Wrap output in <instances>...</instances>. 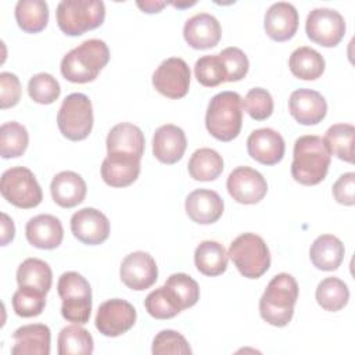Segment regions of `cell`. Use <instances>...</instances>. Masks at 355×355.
<instances>
[{
  "instance_id": "cell-1",
  "label": "cell",
  "mask_w": 355,
  "mask_h": 355,
  "mask_svg": "<svg viewBox=\"0 0 355 355\" xmlns=\"http://www.w3.org/2000/svg\"><path fill=\"white\" fill-rule=\"evenodd\" d=\"M330 161L331 153L323 137L301 136L294 143L291 176L304 186H315L326 178Z\"/></svg>"
},
{
  "instance_id": "cell-2",
  "label": "cell",
  "mask_w": 355,
  "mask_h": 355,
  "mask_svg": "<svg viewBox=\"0 0 355 355\" xmlns=\"http://www.w3.org/2000/svg\"><path fill=\"white\" fill-rule=\"evenodd\" d=\"M110 61V50L104 40L89 39L68 51L60 65L61 75L72 83L93 82Z\"/></svg>"
},
{
  "instance_id": "cell-3",
  "label": "cell",
  "mask_w": 355,
  "mask_h": 355,
  "mask_svg": "<svg viewBox=\"0 0 355 355\" xmlns=\"http://www.w3.org/2000/svg\"><path fill=\"white\" fill-rule=\"evenodd\" d=\"M297 298V280L288 273H279L268 283L259 300V315L266 323L284 327L293 319Z\"/></svg>"
},
{
  "instance_id": "cell-4",
  "label": "cell",
  "mask_w": 355,
  "mask_h": 355,
  "mask_svg": "<svg viewBox=\"0 0 355 355\" xmlns=\"http://www.w3.org/2000/svg\"><path fill=\"white\" fill-rule=\"evenodd\" d=\"M243 98L236 92L215 94L205 112V126L212 137L219 141H232L241 130Z\"/></svg>"
},
{
  "instance_id": "cell-5",
  "label": "cell",
  "mask_w": 355,
  "mask_h": 355,
  "mask_svg": "<svg viewBox=\"0 0 355 355\" xmlns=\"http://www.w3.org/2000/svg\"><path fill=\"white\" fill-rule=\"evenodd\" d=\"M55 18L65 35L80 36L104 22L105 6L100 0H62L57 6Z\"/></svg>"
},
{
  "instance_id": "cell-6",
  "label": "cell",
  "mask_w": 355,
  "mask_h": 355,
  "mask_svg": "<svg viewBox=\"0 0 355 355\" xmlns=\"http://www.w3.org/2000/svg\"><path fill=\"white\" fill-rule=\"evenodd\" d=\"M57 293L62 300L61 315L65 320L85 324L92 313V288L89 282L78 272H65L57 283Z\"/></svg>"
},
{
  "instance_id": "cell-7",
  "label": "cell",
  "mask_w": 355,
  "mask_h": 355,
  "mask_svg": "<svg viewBox=\"0 0 355 355\" xmlns=\"http://www.w3.org/2000/svg\"><path fill=\"white\" fill-rule=\"evenodd\" d=\"M229 258L237 270L248 279H258L270 266V252L265 240L255 233L237 236L229 247Z\"/></svg>"
},
{
  "instance_id": "cell-8",
  "label": "cell",
  "mask_w": 355,
  "mask_h": 355,
  "mask_svg": "<svg viewBox=\"0 0 355 355\" xmlns=\"http://www.w3.org/2000/svg\"><path fill=\"white\" fill-rule=\"evenodd\" d=\"M57 125L64 137L72 141L85 140L93 129V107L83 93L68 94L57 112Z\"/></svg>"
},
{
  "instance_id": "cell-9",
  "label": "cell",
  "mask_w": 355,
  "mask_h": 355,
  "mask_svg": "<svg viewBox=\"0 0 355 355\" xmlns=\"http://www.w3.org/2000/svg\"><path fill=\"white\" fill-rule=\"evenodd\" d=\"M0 193L4 200L22 209L35 208L43 200L40 184L33 172L25 166H12L3 172Z\"/></svg>"
},
{
  "instance_id": "cell-10",
  "label": "cell",
  "mask_w": 355,
  "mask_h": 355,
  "mask_svg": "<svg viewBox=\"0 0 355 355\" xmlns=\"http://www.w3.org/2000/svg\"><path fill=\"white\" fill-rule=\"evenodd\" d=\"M306 36L323 47L337 46L345 35L344 17L331 8H313L305 21Z\"/></svg>"
},
{
  "instance_id": "cell-11",
  "label": "cell",
  "mask_w": 355,
  "mask_h": 355,
  "mask_svg": "<svg viewBox=\"0 0 355 355\" xmlns=\"http://www.w3.org/2000/svg\"><path fill=\"white\" fill-rule=\"evenodd\" d=\"M153 86L162 96L178 100L187 94L190 86V68L179 57L164 60L153 73Z\"/></svg>"
},
{
  "instance_id": "cell-12",
  "label": "cell",
  "mask_w": 355,
  "mask_h": 355,
  "mask_svg": "<svg viewBox=\"0 0 355 355\" xmlns=\"http://www.w3.org/2000/svg\"><path fill=\"white\" fill-rule=\"evenodd\" d=\"M135 306L121 298H112L103 302L94 319L96 329L105 337H118L129 331L136 322Z\"/></svg>"
},
{
  "instance_id": "cell-13",
  "label": "cell",
  "mask_w": 355,
  "mask_h": 355,
  "mask_svg": "<svg viewBox=\"0 0 355 355\" xmlns=\"http://www.w3.org/2000/svg\"><path fill=\"white\" fill-rule=\"evenodd\" d=\"M230 197L240 204H257L268 193V183L261 172L250 166H237L226 180Z\"/></svg>"
},
{
  "instance_id": "cell-14",
  "label": "cell",
  "mask_w": 355,
  "mask_h": 355,
  "mask_svg": "<svg viewBox=\"0 0 355 355\" xmlns=\"http://www.w3.org/2000/svg\"><path fill=\"white\" fill-rule=\"evenodd\" d=\"M119 276L128 288L143 291L157 282L158 268L155 259L148 252L135 251L123 258Z\"/></svg>"
},
{
  "instance_id": "cell-15",
  "label": "cell",
  "mask_w": 355,
  "mask_h": 355,
  "mask_svg": "<svg viewBox=\"0 0 355 355\" xmlns=\"http://www.w3.org/2000/svg\"><path fill=\"white\" fill-rule=\"evenodd\" d=\"M71 232L83 244L97 245L110 236L108 218L96 208H82L71 218Z\"/></svg>"
},
{
  "instance_id": "cell-16",
  "label": "cell",
  "mask_w": 355,
  "mask_h": 355,
  "mask_svg": "<svg viewBox=\"0 0 355 355\" xmlns=\"http://www.w3.org/2000/svg\"><path fill=\"white\" fill-rule=\"evenodd\" d=\"M247 151L252 159L262 165H276L284 157L286 143L279 132L270 128H261L250 133Z\"/></svg>"
},
{
  "instance_id": "cell-17",
  "label": "cell",
  "mask_w": 355,
  "mask_h": 355,
  "mask_svg": "<svg viewBox=\"0 0 355 355\" xmlns=\"http://www.w3.org/2000/svg\"><path fill=\"white\" fill-rule=\"evenodd\" d=\"M288 111L301 125H318L327 114V103L316 90L297 89L290 94Z\"/></svg>"
},
{
  "instance_id": "cell-18",
  "label": "cell",
  "mask_w": 355,
  "mask_h": 355,
  "mask_svg": "<svg viewBox=\"0 0 355 355\" xmlns=\"http://www.w3.org/2000/svg\"><path fill=\"white\" fill-rule=\"evenodd\" d=\"M222 36L219 21L207 12L190 17L183 26V37L186 43L196 50H207L215 47Z\"/></svg>"
},
{
  "instance_id": "cell-19",
  "label": "cell",
  "mask_w": 355,
  "mask_h": 355,
  "mask_svg": "<svg viewBox=\"0 0 355 355\" xmlns=\"http://www.w3.org/2000/svg\"><path fill=\"white\" fill-rule=\"evenodd\" d=\"M263 28L275 42L290 40L298 29V11L287 1L273 3L265 12Z\"/></svg>"
},
{
  "instance_id": "cell-20",
  "label": "cell",
  "mask_w": 355,
  "mask_h": 355,
  "mask_svg": "<svg viewBox=\"0 0 355 355\" xmlns=\"http://www.w3.org/2000/svg\"><path fill=\"white\" fill-rule=\"evenodd\" d=\"M187 147V139L182 128L166 123L159 126L153 136V154L166 165L176 164L182 159Z\"/></svg>"
},
{
  "instance_id": "cell-21",
  "label": "cell",
  "mask_w": 355,
  "mask_h": 355,
  "mask_svg": "<svg viewBox=\"0 0 355 355\" xmlns=\"http://www.w3.org/2000/svg\"><path fill=\"white\" fill-rule=\"evenodd\" d=\"M25 236L29 244L36 248L54 250L64 239L62 223L54 215L40 214L26 222Z\"/></svg>"
},
{
  "instance_id": "cell-22",
  "label": "cell",
  "mask_w": 355,
  "mask_h": 355,
  "mask_svg": "<svg viewBox=\"0 0 355 355\" xmlns=\"http://www.w3.org/2000/svg\"><path fill=\"white\" fill-rule=\"evenodd\" d=\"M184 208L193 222L198 225H211L222 216L225 204L216 191L197 189L187 196Z\"/></svg>"
},
{
  "instance_id": "cell-23",
  "label": "cell",
  "mask_w": 355,
  "mask_h": 355,
  "mask_svg": "<svg viewBox=\"0 0 355 355\" xmlns=\"http://www.w3.org/2000/svg\"><path fill=\"white\" fill-rule=\"evenodd\" d=\"M107 154L132 155L141 159L146 140L141 129L133 123L122 122L111 128L107 136Z\"/></svg>"
},
{
  "instance_id": "cell-24",
  "label": "cell",
  "mask_w": 355,
  "mask_h": 355,
  "mask_svg": "<svg viewBox=\"0 0 355 355\" xmlns=\"http://www.w3.org/2000/svg\"><path fill=\"white\" fill-rule=\"evenodd\" d=\"M12 355H49L51 331L46 324L33 323L18 327L12 334Z\"/></svg>"
},
{
  "instance_id": "cell-25",
  "label": "cell",
  "mask_w": 355,
  "mask_h": 355,
  "mask_svg": "<svg viewBox=\"0 0 355 355\" xmlns=\"http://www.w3.org/2000/svg\"><path fill=\"white\" fill-rule=\"evenodd\" d=\"M140 175V158L107 154L101 164V178L111 187L130 186Z\"/></svg>"
},
{
  "instance_id": "cell-26",
  "label": "cell",
  "mask_w": 355,
  "mask_h": 355,
  "mask_svg": "<svg viewBox=\"0 0 355 355\" xmlns=\"http://www.w3.org/2000/svg\"><path fill=\"white\" fill-rule=\"evenodd\" d=\"M86 182L73 171L58 172L51 183L50 193L54 202L62 208H73L79 205L86 197Z\"/></svg>"
},
{
  "instance_id": "cell-27",
  "label": "cell",
  "mask_w": 355,
  "mask_h": 355,
  "mask_svg": "<svg viewBox=\"0 0 355 355\" xmlns=\"http://www.w3.org/2000/svg\"><path fill=\"white\" fill-rule=\"evenodd\" d=\"M344 244L333 234H322L316 237L309 250L312 265L319 270H336L344 259Z\"/></svg>"
},
{
  "instance_id": "cell-28",
  "label": "cell",
  "mask_w": 355,
  "mask_h": 355,
  "mask_svg": "<svg viewBox=\"0 0 355 355\" xmlns=\"http://www.w3.org/2000/svg\"><path fill=\"white\" fill-rule=\"evenodd\" d=\"M227 252L225 247L214 240L201 241L194 251V263L205 276H219L227 268Z\"/></svg>"
},
{
  "instance_id": "cell-29",
  "label": "cell",
  "mask_w": 355,
  "mask_h": 355,
  "mask_svg": "<svg viewBox=\"0 0 355 355\" xmlns=\"http://www.w3.org/2000/svg\"><path fill=\"white\" fill-rule=\"evenodd\" d=\"M288 67L291 73L302 80H315L324 72V58L312 47L302 46L295 49L290 58Z\"/></svg>"
},
{
  "instance_id": "cell-30",
  "label": "cell",
  "mask_w": 355,
  "mask_h": 355,
  "mask_svg": "<svg viewBox=\"0 0 355 355\" xmlns=\"http://www.w3.org/2000/svg\"><path fill=\"white\" fill-rule=\"evenodd\" d=\"M189 175L198 182H211L223 172L222 155L208 147L196 150L189 159Z\"/></svg>"
},
{
  "instance_id": "cell-31",
  "label": "cell",
  "mask_w": 355,
  "mask_h": 355,
  "mask_svg": "<svg viewBox=\"0 0 355 355\" xmlns=\"http://www.w3.org/2000/svg\"><path fill=\"white\" fill-rule=\"evenodd\" d=\"M15 19L26 33L42 32L49 22V6L43 0H19L15 4Z\"/></svg>"
},
{
  "instance_id": "cell-32",
  "label": "cell",
  "mask_w": 355,
  "mask_h": 355,
  "mask_svg": "<svg viewBox=\"0 0 355 355\" xmlns=\"http://www.w3.org/2000/svg\"><path fill=\"white\" fill-rule=\"evenodd\" d=\"M17 283L18 286L33 287L47 294L53 283L51 268L43 259L26 258L17 269Z\"/></svg>"
},
{
  "instance_id": "cell-33",
  "label": "cell",
  "mask_w": 355,
  "mask_h": 355,
  "mask_svg": "<svg viewBox=\"0 0 355 355\" xmlns=\"http://www.w3.org/2000/svg\"><path fill=\"white\" fill-rule=\"evenodd\" d=\"M94 349L92 334L80 324H69L61 329L57 338L58 355H90Z\"/></svg>"
},
{
  "instance_id": "cell-34",
  "label": "cell",
  "mask_w": 355,
  "mask_h": 355,
  "mask_svg": "<svg viewBox=\"0 0 355 355\" xmlns=\"http://www.w3.org/2000/svg\"><path fill=\"white\" fill-rule=\"evenodd\" d=\"M354 135L355 128L351 123H334L326 130L323 140L326 141L331 155H336L338 159L352 164Z\"/></svg>"
},
{
  "instance_id": "cell-35",
  "label": "cell",
  "mask_w": 355,
  "mask_h": 355,
  "mask_svg": "<svg viewBox=\"0 0 355 355\" xmlns=\"http://www.w3.org/2000/svg\"><path fill=\"white\" fill-rule=\"evenodd\" d=\"M318 304L327 312L341 311L349 300L348 286L338 277L323 279L315 293Z\"/></svg>"
},
{
  "instance_id": "cell-36",
  "label": "cell",
  "mask_w": 355,
  "mask_h": 355,
  "mask_svg": "<svg viewBox=\"0 0 355 355\" xmlns=\"http://www.w3.org/2000/svg\"><path fill=\"white\" fill-rule=\"evenodd\" d=\"M29 144V135L24 125L10 121L0 128V154L3 158L21 157Z\"/></svg>"
},
{
  "instance_id": "cell-37",
  "label": "cell",
  "mask_w": 355,
  "mask_h": 355,
  "mask_svg": "<svg viewBox=\"0 0 355 355\" xmlns=\"http://www.w3.org/2000/svg\"><path fill=\"white\" fill-rule=\"evenodd\" d=\"M164 286L168 288L172 298L182 311L196 305L200 298L198 283L186 273L171 275Z\"/></svg>"
},
{
  "instance_id": "cell-38",
  "label": "cell",
  "mask_w": 355,
  "mask_h": 355,
  "mask_svg": "<svg viewBox=\"0 0 355 355\" xmlns=\"http://www.w3.org/2000/svg\"><path fill=\"white\" fill-rule=\"evenodd\" d=\"M12 309L21 318L39 316L46 306V293L26 286H19L12 295Z\"/></svg>"
},
{
  "instance_id": "cell-39",
  "label": "cell",
  "mask_w": 355,
  "mask_h": 355,
  "mask_svg": "<svg viewBox=\"0 0 355 355\" xmlns=\"http://www.w3.org/2000/svg\"><path fill=\"white\" fill-rule=\"evenodd\" d=\"M60 93L58 80L47 72L36 73L28 82V94L37 104H51L60 97Z\"/></svg>"
},
{
  "instance_id": "cell-40",
  "label": "cell",
  "mask_w": 355,
  "mask_h": 355,
  "mask_svg": "<svg viewBox=\"0 0 355 355\" xmlns=\"http://www.w3.org/2000/svg\"><path fill=\"white\" fill-rule=\"evenodd\" d=\"M194 73L197 80L205 87H215L226 82V71L218 54L200 57L196 61Z\"/></svg>"
},
{
  "instance_id": "cell-41",
  "label": "cell",
  "mask_w": 355,
  "mask_h": 355,
  "mask_svg": "<svg viewBox=\"0 0 355 355\" xmlns=\"http://www.w3.org/2000/svg\"><path fill=\"white\" fill-rule=\"evenodd\" d=\"M144 306L148 315L155 319H171L176 316L182 309L178 306L171 293L165 286L153 290L144 300Z\"/></svg>"
},
{
  "instance_id": "cell-42",
  "label": "cell",
  "mask_w": 355,
  "mask_h": 355,
  "mask_svg": "<svg viewBox=\"0 0 355 355\" xmlns=\"http://www.w3.org/2000/svg\"><path fill=\"white\" fill-rule=\"evenodd\" d=\"M243 107L252 119L265 121L273 112V98L266 89L254 87L245 94Z\"/></svg>"
},
{
  "instance_id": "cell-43",
  "label": "cell",
  "mask_w": 355,
  "mask_h": 355,
  "mask_svg": "<svg viewBox=\"0 0 355 355\" xmlns=\"http://www.w3.org/2000/svg\"><path fill=\"white\" fill-rule=\"evenodd\" d=\"M218 55L222 60L226 71V82H239L247 75L250 62L241 49L226 47Z\"/></svg>"
},
{
  "instance_id": "cell-44",
  "label": "cell",
  "mask_w": 355,
  "mask_h": 355,
  "mask_svg": "<svg viewBox=\"0 0 355 355\" xmlns=\"http://www.w3.org/2000/svg\"><path fill=\"white\" fill-rule=\"evenodd\" d=\"M151 352L154 355L161 354H182L189 355L191 354V348L187 340L175 330H161L153 340Z\"/></svg>"
},
{
  "instance_id": "cell-45",
  "label": "cell",
  "mask_w": 355,
  "mask_h": 355,
  "mask_svg": "<svg viewBox=\"0 0 355 355\" xmlns=\"http://www.w3.org/2000/svg\"><path fill=\"white\" fill-rule=\"evenodd\" d=\"M21 98V83L15 73H0V107L1 110L14 107Z\"/></svg>"
},
{
  "instance_id": "cell-46",
  "label": "cell",
  "mask_w": 355,
  "mask_h": 355,
  "mask_svg": "<svg viewBox=\"0 0 355 355\" xmlns=\"http://www.w3.org/2000/svg\"><path fill=\"white\" fill-rule=\"evenodd\" d=\"M331 191L337 202L352 207L355 204V173H343L333 184Z\"/></svg>"
},
{
  "instance_id": "cell-47",
  "label": "cell",
  "mask_w": 355,
  "mask_h": 355,
  "mask_svg": "<svg viewBox=\"0 0 355 355\" xmlns=\"http://www.w3.org/2000/svg\"><path fill=\"white\" fill-rule=\"evenodd\" d=\"M15 236V226L12 219L1 212V245H7L10 241H12Z\"/></svg>"
},
{
  "instance_id": "cell-48",
  "label": "cell",
  "mask_w": 355,
  "mask_h": 355,
  "mask_svg": "<svg viewBox=\"0 0 355 355\" xmlns=\"http://www.w3.org/2000/svg\"><path fill=\"white\" fill-rule=\"evenodd\" d=\"M137 7L143 11V12H148V14H153V12H159L165 6H166V1H136Z\"/></svg>"
}]
</instances>
